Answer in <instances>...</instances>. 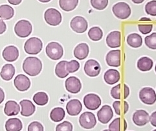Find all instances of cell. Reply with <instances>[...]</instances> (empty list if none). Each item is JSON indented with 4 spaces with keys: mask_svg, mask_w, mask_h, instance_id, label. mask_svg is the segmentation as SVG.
Instances as JSON below:
<instances>
[{
    "mask_svg": "<svg viewBox=\"0 0 156 131\" xmlns=\"http://www.w3.org/2000/svg\"><path fill=\"white\" fill-rule=\"evenodd\" d=\"M23 70L26 74L35 77L39 75L42 70V63L37 57L29 56L23 61Z\"/></svg>",
    "mask_w": 156,
    "mask_h": 131,
    "instance_id": "6da1fadb",
    "label": "cell"
},
{
    "mask_svg": "<svg viewBox=\"0 0 156 131\" xmlns=\"http://www.w3.org/2000/svg\"><path fill=\"white\" fill-rule=\"evenodd\" d=\"M45 52L47 56L53 60H60L64 55L62 46L56 42H51L49 43L46 46Z\"/></svg>",
    "mask_w": 156,
    "mask_h": 131,
    "instance_id": "7a4b0ae2",
    "label": "cell"
},
{
    "mask_svg": "<svg viewBox=\"0 0 156 131\" xmlns=\"http://www.w3.org/2000/svg\"><path fill=\"white\" fill-rule=\"evenodd\" d=\"M43 43L41 40L36 37H32L28 39L24 45L25 51L29 55H37L41 51Z\"/></svg>",
    "mask_w": 156,
    "mask_h": 131,
    "instance_id": "3957f363",
    "label": "cell"
},
{
    "mask_svg": "<svg viewBox=\"0 0 156 131\" xmlns=\"http://www.w3.org/2000/svg\"><path fill=\"white\" fill-rule=\"evenodd\" d=\"M32 25L28 20H20L14 26V32L20 38L27 37L32 33Z\"/></svg>",
    "mask_w": 156,
    "mask_h": 131,
    "instance_id": "277c9868",
    "label": "cell"
},
{
    "mask_svg": "<svg viewBox=\"0 0 156 131\" xmlns=\"http://www.w3.org/2000/svg\"><path fill=\"white\" fill-rule=\"evenodd\" d=\"M112 11L117 18L121 20L128 19L131 15V8L125 2H119L114 5Z\"/></svg>",
    "mask_w": 156,
    "mask_h": 131,
    "instance_id": "5b68a950",
    "label": "cell"
},
{
    "mask_svg": "<svg viewBox=\"0 0 156 131\" xmlns=\"http://www.w3.org/2000/svg\"><path fill=\"white\" fill-rule=\"evenodd\" d=\"M44 19L46 23L51 26H57L62 22V17L61 13L58 10L54 8H50L45 10Z\"/></svg>",
    "mask_w": 156,
    "mask_h": 131,
    "instance_id": "8992f818",
    "label": "cell"
},
{
    "mask_svg": "<svg viewBox=\"0 0 156 131\" xmlns=\"http://www.w3.org/2000/svg\"><path fill=\"white\" fill-rule=\"evenodd\" d=\"M139 97L140 100L148 105H152L156 102L155 92L150 87H145L141 89L139 93Z\"/></svg>",
    "mask_w": 156,
    "mask_h": 131,
    "instance_id": "52a82bcc",
    "label": "cell"
},
{
    "mask_svg": "<svg viewBox=\"0 0 156 131\" xmlns=\"http://www.w3.org/2000/svg\"><path fill=\"white\" fill-rule=\"evenodd\" d=\"M80 126L85 129H91L97 124L95 114L90 112H85L81 114L79 118Z\"/></svg>",
    "mask_w": 156,
    "mask_h": 131,
    "instance_id": "ba28073f",
    "label": "cell"
},
{
    "mask_svg": "<svg viewBox=\"0 0 156 131\" xmlns=\"http://www.w3.org/2000/svg\"><path fill=\"white\" fill-rule=\"evenodd\" d=\"M70 26L72 30L75 32L77 33H83L87 31L88 24L84 18L77 16L71 20Z\"/></svg>",
    "mask_w": 156,
    "mask_h": 131,
    "instance_id": "9c48e42d",
    "label": "cell"
},
{
    "mask_svg": "<svg viewBox=\"0 0 156 131\" xmlns=\"http://www.w3.org/2000/svg\"><path fill=\"white\" fill-rule=\"evenodd\" d=\"M84 70L86 74L90 77H95L100 74L101 67L100 64L93 59L86 61L84 64Z\"/></svg>",
    "mask_w": 156,
    "mask_h": 131,
    "instance_id": "30bf717a",
    "label": "cell"
},
{
    "mask_svg": "<svg viewBox=\"0 0 156 131\" xmlns=\"http://www.w3.org/2000/svg\"><path fill=\"white\" fill-rule=\"evenodd\" d=\"M101 99L95 93H88L84 97V104L86 108L95 111L101 105Z\"/></svg>",
    "mask_w": 156,
    "mask_h": 131,
    "instance_id": "8fae6325",
    "label": "cell"
},
{
    "mask_svg": "<svg viewBox=\"0 0 156 131\" xmlns=\"http://www.w3.org/2000/svg\"><path fill=\"white\" fill-rule=\"evenodd\" d=\"M106 63L109 66L119 67L121 64V51L119 49L109 51L106 56Z\"/></svg>",
    "mask_w": 156,
    "mask_h": 131,
    "instance_id": "7c38bea8",
    "label": "cell"
},
{
    "mask_svg": "<svg viewBox=\"0 0 156 131\" xmlns=\"http://www.w3.org/2000/svg\"><path fill=\"white\" fill-rule=\"evenodd\" d=\"M66 89L71 93H78L82 89V83L79 78L76 77H69L65 82Z\"/></svg>",
    "mask_w": 156,
    "mask_h": 131,
    "instance_id": "4fadbf2b",
    "label": "cell"
},
{
    "mask_svg": "<svg viewBox=\"0 0 156 131\" xmlns=\"http://www.w3.org/2000/svg\"><path fill=\"white\" fill-rule=\"evenodd\" d=\"M113 112L110 106L105 104L97 112L98 121L102 124H106L112 119Z\"/></svg>",
    "mask_w": 156,
    "mask_h": 131,
    "instance_id": "5bb4252c",
    "label": "cell"
},
{
    "mask_svg": "<svg viewBox=\"0 0 156 131\" xmlns=\"http://www.w3.org/2000/svg\"><path fill=\"white\" fill-rule=\"evenodd\" d=\"M14 85L20 92H25L29 90L30 86V81L28 77L23 74H20L16 77Z\"/></svg>",
    "mask_w": 156,
    "mask_h": 131,
    "instance_id": "9a60e30c",
    "label": "cell"
},
{
    "mask_svg": "<svg viewBox=\"0 0 156 131\" xmlns=\"http://www.w3.org/2000/svg\"><path fill=\"white\" fill-rule=\"evenodd\" d=\"M149 114L144 110H137L133 114V122L137 126L141 127L149 122Z\"/></svg>",
    "mask_w": 156,
    "mask_h": 131,
    "instance_id": "2e32d148",
    "label": "cell"
},
{
    "mask_svg": "<svg viewBox=\"0 0 156 131\" xmlns=\"http://www.w3.org/2000/svg\"><path fill=\"white\" fill-rule=\"evenodd\" d=\"M106 44L111 48H117L121 44V33L120 31H114L110 33L106 37Z\"/></svg>",
    "mask_w": 156,
    "mask_h": 131,
    "instance_id": "e0dca14e",
    "label": "cell"
},
{
    "mask_svg": "<svg viewBox=\"0 0 156 131\" xmlns=\"http://www.w3.org/2000/svg\"><path fill=\"white\" fill-rule=\"evenodd\" d=\"M82 109V104L78 99H71L66 104L67 114L71 116H76L79 115Z\"/></svg>",
    "mask_w": 156,
    "mask_h": 131,
    "instance_id": "ac0fdd59",
    "label": "cell"
},
{
    "mask_svg": "<svg viewBox=\"0 0 156 131\" xmlns=\"http://www.w3.org/2000/svg\"><path fill=\"white\" fill-rule=\"evenodd\" d=\"M3 59L8 62L16 60L19 56V51L14 45H9L5 48L2 53Z\"/></svg>",
    "mask_w": 156,
    "mask_h": 131,
    "instance_id": "d6986e66",
    "label": "cell"
},
{
    "mask_svg": "<svg viewBox=\"0 0 156 131\" xmlns=\"http://www.w3.org/2000/svg\"><path fill=\"white\" fill-rule=\"evenodd\" d=\"M20 106L22 107L21 115L25 117H29L35 112L36 107L34 104L28 99H23L20 102Z\"/></svg>",
    "mask_w": 156,
    "mask_h": 131,
    "instance_id": "ffe728a7",
    "label": "cell"
},
{
    "mask_svg": "<svg viewBox=\"0 0 156 131\" xmlns=\"http://www.w3.org/2000/svg\"><path fill=\"white\" fill-rule=\"evenodd\" d=\"M90 48L86 43H80L77 45L74 49V56L78 60H82L87 58L89 55Z\"/></svg>",
    "mask_w": 156,
    "mask_h": 131,
    "instance_id": "44dd1931",
    "label": "cell"
},
{
    "mask_svg": "<svg viewBox=\"0 0 156 131\" xmlns=\"http://www.w3.org/2000/svg\"><path fill=\"white\" fill-rule=\"evenodd\" d=\"M105 81L110 85H113L121 79V74L117 70L110 69L107 70L104 75Z\"/></svg>",
    "mask_w": 156,
    "mask_h": 131,
    "instance_id": "7402d4cb",
    "label": "cell"
},
{
    "mask_svg": "<svg viewBox=\"0 0 156 131\" xmlns=\"http://www.w3.org/2000/svg\"><path fill=\"white\" fill-rule=\"evenodd\" d=\"M20 112L19 104L14 101H8L5 103L4 112L7 116H16Z\"/></svg>",
    "mask_w": 156,
    "mask_h": 131,
    "instance_id": "603a6c76",
    "label": "cell"
},
{
    "mask_svg": "<svg viewBox=\"0 0 156 131\" xmlns=\"http://www.w3.org/2000/svg\"><path fill=\"white\" fill-rule=\"evenodd\" d=\"M15 74V67L10 64H7L3 66L0 76L5 81H10Z\"/></svg>",
    "mask_w": 156,
    "mask_h": 131,
    "instance_id": "cb8c5ba5",
    "label": "cell"
},
{
    "mask_svg": "<svg viewBox=\"0 0 156 131\" xmlns=\"http://www.w3.org/2000/svg\"><path fill=\"white\" fill-rule=\"evenodd\" d=\"M22 128V123L18 118H10L5 123V129L7 131H20Z\"/></svg>",
    "mask_w": 156,
    "mask_h": 131,
    "instance_id": "d4e9b609",
    "label": "cell"
},
{
    "mask_svg": "<svg viewBox=\"0 0 156 131\" xmlns=\"http://www.w3.org/2000/svg\"><path fill=\"white\" fill-rule=\"evenodd\" d=\"M153 60L147 56L141 57L137 61V67L141 71H150L153 67Z\"/></svg>",
    "mask_w": 156,
    "mask_h": 131,
    "instance_id": "484cf974",
    "label": "cell"
},
{
    "mask_svg": "<svg viewBox=\"0 0 156 131\" xmlns=\"http://www.w3.org/2000/svg\"><path fill=\"white\" fill-rule=\"evenodd\" d=\"M128 44L133 48H140L143 44V39L141 36L137 33L129 35L127 37Z\"/></svg>",
    "mask_w": 156,
    "mask_h": 131,
    "instance_id": "4316f807",
    "label": "cell"
},
{
    "mask_svg": "<svg viewBox=\"0 0 156 131\" xmlns=\"http://www.w3.org/2000/svg\"><path fill=\"white\" fill-rule=\"evenodd\" d=\"M66 113L63 108L56 107L52 110L50 113V118L54 122H60L64 119Z\"/></svg>",
    "mask_w": 156,
    "mask_h": 131,
    "instance_id": "83f0119b",
    "label": "cell"
},
{
    "mask_svg": "<svg viewBox=\"0 0 156 131\" xmlns=\"http://www.w3.org/2000/svg\"><path fill=\"white\" fill-rule=\"evenodd\" d=\"M14 14V10L9 5L0 6V18L5 20L11 19Z\"/></svg>",
    "mask_w": 156,
    "mask_h": 131,
    "instance_id": "f1b7e54d",
    "label": "cell"
},
{
    "mask_svg": "<svg viewBox=\"0 0 156 131\" xmlns=\"http://www.w3.org/2000/svg\"><path fill=\"white\" fill-rule=\"evenodd\" d=\"M79 0H59L60 8L66 12L73 10L78 5Z\"/></svg>",
    "mask_w": 156,
    "mask_h": 131,
    "instance_id": "f546056e",
    "label": "cell"
},
{
    "mask_svg": "<svg viewBox=\"0 0 156 131\" xmlns=\"http://www.w3.org/2000/svg\"><path fill=\"white\" fill-rule=\"evenodd\" d=\"M66 62L67 61L66 60H62L58 62L56 66L55 74L58 77L64 78L69 74V73L66 70Z\"/></svg>",
    "mask_w": 156,
    "mask_h": 131,
    "instance_id": "4dcf8cb0",
    "label": "cell"
},
{
    "mask_svg": "<svg viewBox=\"0 0 156 131\" xmlns=\"http://www.w3.org/2000/svg\"><path fill=\"white\" fill-rule=\"evenodd\" d=\"M34 102L39 106H44L49 101V97L45 92H39L34 94L33 96Z\"/></svg>",
    "mask_w": 156,
    "mask_h": 131,
    "instance_id": "1f68e13d",
    "label": "cell"
},
{
    "mask_svg": "<svg viewBox=\"0 0 156 131\" xmlns=\"http://www.w3.org/2000/svg\"><path fill=\"white\" fill-rule=\"evenodd\" d=\"M88 36L93 41H99L103 36L102 30L99 27H93L88 31Z\"/></svg>",
    "mask_w": 156,
    "mask_h": 131,
    "instance_id": "d6a6232c",
    "label": "cell"
},
{
    "mask_svg": "<svg viewBox=\"0 0 156 131\" xmlns=\"http://www.w3.org/2000/svg\"><path fill=\"white\" fill-rule=\"evenodd\" d=\"M144 43L148 48L151 49H156V33H154L145 37Z\"/></svg>",
    "mask_w": 156,
    "mask_h": 131,
    "instance_id": "836d02e7",
    "label": "cell"
},
{
    "mask_svg": "<svg viewBox=\"0 0 156 131\" xmlns=\"http://www.w3.org/2000/svg\"><path fill=\"white\" fill-rule=\"evenodd\" d=\"M108 0H91V6L98 10L106 9L108 5Z\"/></svg>",
    "mask_w": 156,
    "mask_h": 131,
    "instance_id": "e575fe53",
    "label": "cell"
},
{
    "mask_svg": "<svg viewBox=\"0 0 156 131\" xmlns=\"http://www.w3.org/2000/svg\"><path fill=\"white\" fill-rule=\"evenodd\" d=\"M80 63L77 60H72L66 62V70L69 73H75L79 70Z\"/></svg>",
    "mask_w": 156,
    "mask_h": 131,
    "instance_id": "d590c367",
    "label": "cell"
},
{
    "mask_svg": "<svg viewBox=\"0 0 156 131\" xmlns=\"http://www.w3.org/2000/svg\"><path fill=\"white\" fill-rule=\"evenodd\" d=\"M145 11L147 14L152 16H156V0H153L145 5Z\"/></svg>",
    "mask_w": 156,
    "mask_h": 131,
    "instance_id": "8d00e7d4",
    "label": "cell"
},
{
    "mask_svg": "<svg viewBox=\"0 0 156 131\" xmlns=\"http://www.w3.org/2000/svg\"><path fill=\"white\" fill-rule=\"evenodd\" d=\"M109 131H121V119L115 118L109 125Z\"/></svg>",
    "mask_w": 156,
    "mask_h": 131,
    "instance_id": "74e56055",
    "label": "cell"
},
{
    "mask_svg": "<svg viewBox=\"0 0 156 131\" xmlns=\"http://www.w3.org/2000/svg\"><path fill=\"white\" fill-rule=\"evenodd\" d=\"M73 125L69 122H64L57 125L56 131H73Z\"/></svg>",
    "mask_w": 156,
    "mask_h": 131,
    "instance_id": "f35d334b",
    "label": "cell"
},
{
    "mask_svg": "<svg viewBox=\"0 0 156 131\" xmlns=\"http://www.w3.org/2000/svg\"><path fill=\"white\" fill-rule=\"evenodd\" d=\"M111 96L113 98L116 99H120L121 98V85L119 84L117 86H114L112 88Z\"/></svg>",
    "mask_w": 156,
    "mask_h": 131,
    "instance_id": "ab89813d",
    "label": "cell"
},
{
    "mask_svg": "<svg viewBox=\"0 0 156 131\" xmlns=\"http://www.w3.org/2000/svg\"><path fill=\"white\" fill-rule=\"evenodd\" d=\"M153 28L152 24H139L138 25V29L140 32L143 35H147L151 32Z\"/></svg>",
    "mask_w": 156,
    "mask_h": 131,
    "instance_id": "60d3db41",
    "label": "cell"
},
{
    "mask_svg": "<svg viewBox=\"0 0 156 131\" xmlns=\"http://www.w3.org/2000/svg\"><path fill=\"white\" fill-rule=\"evenodd\" d=\"M44 127L40 122H33L29 124L28 131H44Z\"/></svg>",
    "mask_w": 156,
    "mask_h": 131,
    "instance_id": "b9f144b4",
    "label": "cell"
},
{
    "mask_svg": "<svg viewBox=\"0 0 156 131\" xmlns=\"http://www.w3.org/2000/svg\"><path fill=\"white\" fill-rule=\"evenodd\" d=\"M113 107L114 108V111H115V113L117 115H121V111H122V109H121V103L120 101H115L113 103Z\"/></svg>",
    "mask_w": 156,
    "mask_h": 131,
    "instance_id": "7bdbcfd3",
    "label": "cell"
},
{
    "mask_svg": "<svg viewBox=\"0 0 156 131\" xmlns=\"http://www.w3.org/2000/svg\"><path fill=\"white\" fill-rule=\"evenodd\" d=\"M149 121L152 126L156 127V111L152 112L149 118Z\"/></svg>",
    "mask_w": 156,
    "mask_h": 131,
    "instance_id": "ee69618b",
    "label": "cell"
},
{
    "mask_svg": "<svg viewBox=\"0 0 156 131\" xmlns=\"http://www.w3.org/2000/svg\"><path fill=\"white\" fill-rule=\"evenodd\" d=\"M7 26L5 23L3 22V20H0V35H2L6 31Z\"/></svg>",
    "mask_w": 156,
    "mask_h": 131,
    "instance_id": "f6af8a7d",
    "label": "cell"
},
{
    "mask_svg": "<svg viewBox=\"0 0 156 131\" xmlns=\"http://www.w3.org/2000/svg\"><path fill=\"white\" fill-rule=\"evenodd\" d=\"M129 95V88L124 84V99H126Z\"/></svg>",
    "mask_w": 156,
    "mask_h": 131,
    "instance_id": "bcb514c9",
    "label": "cell"
},
{
    "mask_svg": "<svg viewBox=\"0 0 156 131\" xmlns=\"http://www.w3.org/2000/svg\"><path fill=\"white\" fill-rule=\"evenodd\" d=\"M8 2L9 3L13 5H18L22 3V0H8Z\"/></svg>",
    "mask_w": 156,
    "mask_h": 131,
    "instance_id": "7dc6e473",
    "label": "cell"
},
{
    "mask_svg": "<svg viewBox=\"0 0 156 131\" xmlns=\"http://www.w3.org/2000/svg\"><path fill=\"white\" fill-rule=\"evenodd\" d=\"M5 99V93L3 90V89L0 88V104H1Z\"/></svg>",
    "mask_w": 156,
    "mask_h": 131,
    "instance_id": "c3c4849f",
    "label": "cell"
},
{
    "mask_svg": "<svg viewBox=\"0 0 156 131\" xmlns=\"http://www.w3.org/2000/svg\"><path fill=\"white\" fill-rule=\"evenodd\" d=\"M129 109V104L126 101H124V111H123V113L125 114Z\"/></svg>",
    "mask_w": 156,
    "mask_h": 131,
    "instance_id": "681fc988",
    "label": "cell"
},
{
    "mask_svg": "<svg viewBox=\"0 0 156 131\" xmlns=\"http://www.w3.org/2000/svg\"><path fill=\"white\" fill-rule=\"evenodd\" d=\"M151 19L148 18H142L139 20V22H151Z\"/></svg>",
    "mask_w": 156,
    "mask_h": 131,
    "instance_id": "f907efd6",
    "label": "cell"
},
{
    "mask_svg": "<svg viewBox=\"0 0 156 131\" xmlns=\"http://www.w3.org/2000/svg\"><path fill=\"white\" fill-rule=\"evenodd\" d=\"M133 2V3H136V4H140V3H142L144 0H132Z\"/></svg>",
    "mask_w": 156,
    "mask_h": 131,
    "instance_id": "816d5d0a",
    "label": "cell"
},
{
    "mask_svg": "<svg viewBox=\"0 0 156 131\" xmlns=\"http://www.w3.org/2000/svg\"><path fill=\"white\" fill-rule=\"evenodd\" d=\"M126 127H127V124H126V122L125 119H124V129L123 130L125 131L126 130Z\"/></svg>",
    "mask_w": 156,
    "mask_h": 131,
    "instance_id": "f5cc1de1",
    "label": "cell"
},
{
    "mask_svg": "<svg viewBox=\"0 0 156 131\" xmlns=\"http://www.w3.org/2000/svg\"><path fill=\"white\" fill-rule=\"evenodd\" d=\"M38 1L41 3H48V2H51V0H38Z\"/></svg>",
    "mask_w": 156,
    "mask_h": 131,
    "instance_id": "db71d44e",
    "label": "cell"
},
{
    "mask_svg": "<svg viewBox=\"0 0 156 131\" xmlns=\"http://www.w3.org/2000/svg\"><path fill=\"white\" fill-rule=\"evenodd\" d=\"M155 72H156V64H155Z\"/></svg>",
    "mask_w": 156,
    "mask_h": 131,
    "instance_id": "11a10c76",
    "label": "cell"
},
{
    "mask_svg": "<svg viewBox=\"0 0 156 131\" xmlns=\"http://www.w3.org/2000/svg\"><path fill=\"white\" fill-rule=\"evenodd\" d=\"M103 131H109L108 130H103Z\"/></svg>",
    "mask_w": 156,
    "mask_h": 131,
    "instance_id": "9f6ffc18",
    "label": "cell"
},
{
    "mask_svg": "<svg viewBox=\"0 0 156 131\" xmlns=\"http://www.w3.org/2000/svg\"><path fill=\"white\" fill-rule=\"evenodd\" d=\"M153 131H156V129H155V130H154Z\"/></svg>",
    "mask_w": 156,
    "mask_h": 131,
    "instance_id": "6f0895ef",
    "label": "cell"
}]
</instances>
